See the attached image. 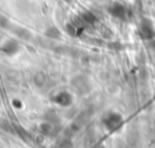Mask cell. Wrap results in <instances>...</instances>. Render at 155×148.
<instances>
[{"mask_svg":"<svg viewBox=\"0 0 155 148\" xmlns=\"http://www.w3.org/2000/svg\"><path fill=\"white\" fill-rule=\"evenodd\" d=\"M140 32L142 34L144 35V38H151L153 35V27H151V23L147 19H144L142 22V27H140Z\"/></svg>","mask_w":155,"mask_h":148,"instance_id":"cell-1","label":"cell"}]
</instances>
